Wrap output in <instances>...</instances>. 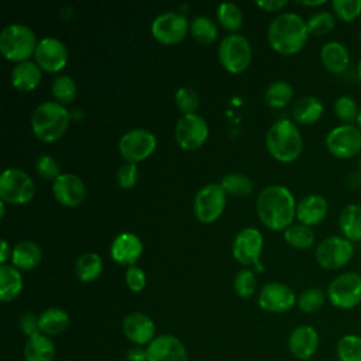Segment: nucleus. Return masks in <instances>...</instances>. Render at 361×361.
<instances>
[{
    "instance_id": "f257e3e1",
    "label": "nucleus",
    "mask_w": 361,
    "mask_h": 361,
    "mask_svg": "<svg viewBox=\"0 0 361 361\" xmlns=\"http://www.w3.org/2000/svg\"><path fill=\"white\" fill-rule=\"evenodd\" d=\"M296 204L293 193L286 186L268 185L257 197V214L267 228L285 231L293 224Z\"/></svg>"
},
{
    "instance_id": "f03ea898",
    "label": "nucleus",
    "mask_w": 361,
    "mask_h": 361,
    "mask_svg": "<svg viewBox=\"0 0 361 361\" xmlns=\"http://www.w3.org/2000/svg\"><path fill=\"white\" fill-rule=\"evenodd\" d=\"M309 35L306 21L292 11L275 16L267 30L271 48L282 55H295L302 51Z\"/></svg>"
},
{
    "instance_id": "7ed1b4c3",
    "label": "nucleus",
    "mask_w": 361,
    "mask_h": 361,
    "mask_svg": "<svg viewBox=\"0 0 361 361\" xmlns=\"http://www.w3.org/2000/svg\"><path fill=\"white\" fill-rule=\"evenodd\" d=\"M265 147L272 158L282 164H290L302 154V134L292 120L281 118L268 128Z\"/></svg>"
},
{
    "instance_id": "20e7f679",
    "label": "nucleus",
    "mask_w": 361,
    "mask_h": 361,
    "mask_svg": "<svg viewBox=\"0 0 361 361\" xmlns=\"http://www.w3.org/2000/svg\"><path fill=\"white\" fill-rule=\"evenodd\" d=\"M71 113L58 102H44L31 114V130L44 142L58 141L68 130Z\"/></svg>"
},
{
    "instance_id": "39448f33",
    "label": "nucleus",
    "mask_w": 361,
    "mask_h": 361,
    "mask_svg": "<svg viewBox=\"0 0 361 361\" xmlns=\"http://www.w3.org/2000/svg\"><path fill=\"white\" fill-rule=\"evenodd\" d=\"M35 32L23 23H11L0 32V52L7 61L20 63L28 61L37 48Z\"/></svg>"
},
{
    "instance_id": "423d86ee",
    "label": "nucleus",
    "mask_w": 361,
    "mask_h": 361,
    "mask_svg": "<svg viewBox=\"0 0 361 361\" xmlns=\"http://www.w3.org/2000/svg\"><path fill=\"white\" fill-rule=\"evenodd\" d=\"M327 302L340 310L355 309L361 303V275L341 272L334 276L326 289Z\"/></svg>"
},
{
    "instance_id": "0eeeda50",
    "label": "nucleus",
    "mask_w": 361,
    "mask_h": 361,
    "mask_svg": "<svg viewBox=\"0 0 361 361\" xmlns=\"http://www.w3.org/2000/svg\"><path fill=\"white\" fill-rule=\"evenodd\" d=\"M355 248L351 241L343 235H329L323 238L316 250L314 259L326 271H337L344 268L354 257Z\"/></svg>"
},
{
    "instance_id": "6e6552de",
    "label": "nucleus",
    "mask_w": 361,
    "mask_h": 361,
    "mask_svg": "<svg viewBox=\"0 0 361 361\" xmlns=\"http://www.w3.org/2000/svg\"><path fill=\"white\" fill-rule=\"evenodd\" d=\"M252 49L248 38L243 34H228L219 45V61L230 73L244 72L251 62Z\"/></svg>"
},
{
    "instance_id": "1a4fd4ad",
    "label": "nucleus",
    "mask_w": 361,
    "mask_h": 361,
    "mask_svg": "<svg viewBox=\"0 0 361 361\" xmlns=\"http://www.w3.org/2000/svg\"><path fill=\"white\" fill-rule=\"evenodd\" d=\"M35 195L32 178L20 168H7L0 175V199L10 204H25Z\"/></svg>"
},
{
    "instance_id": "9d476101",
    "label": "nucleus",
    "mask_w": 361,
    "mask_h": 361,
    "mask_svg": "<svg viewBox=\"0 0 361 361\" xmlns=\"http://www.w3.org/2000/svg\"><path fill=\"white\" fill-rule=\"evenodd\" d=\"M324 145L334 158L351 159L361 151V130L355 124L336 126L327 133Z\"/></svg>"
},
{
    "instance_id": "9b49d317",
    "label": "nucleus",
    "mask_w": 361,
    "mask_h": 361,
    "mask_svg": "<svg viewBox=\"0 0 361 361\" xmlns=\"http://www.w3.org/2000/svg\"><path fill=\"white\" fill-rule=\"evenodd\" d=\"M227 193L220 183H207L200 188L193 200V212L199 221L213 223L226 209Z\"/></svg>"
},
{
    "instance_id": "f8f14e48",
    "label": "nucleus",
    "mask_w": 361,
    "mask_h": 361,
    "mask_svg": "<svg viewBox=\"0 0 361 361\" xmlns=\"http://www.w3.org/2000/svg\"><path fill=\"white\" fill-rule=\"evenodd\" d=\"M190 30V21L178 11H165L158 14L151 23L152 37L164 45L180 42Z\"/></svg>"
},
{
    "instance_id": "ddd939ff",
    "label": "nucleus",
    "mask_w": 361,
    "mask_h": 361,
    "mask_svg": "<svg viewBox=\"0 0 361 361\" xmlns=\"http://www.w3.org/2000/svg\"><path fill=\"white\" fill-rule=\"evenodd\" d=\"M157 148V137L147 128H131L118 140V151L127 162H141Z\"/></svg>"
},
{
    "instance_id": "4468645a",
    "label": "nucleus",
    "mask_w": 361,
    "mask_h": 361,
    "mask_svg": "<svg viewBox=\"0 0 361 361\" xmlns=\"http://www.w3.org/2000/svg\"><path fill=\"white\" fill-rule=\"evenodd\" d=\"M209 137V126L206 120L197 114H182L175 126V140L185 151L200 148Z\"/></svg>"
},
{
    "instance_id": "2eb2a0df",
    "label": "nucleus",
    "mask_w": 361,
    "mask_h": 361,
    "mask_svg": "<svg viewBox=\"0 0 361 361\" xmlns=\"http://www.w3.org/2000/svg\"><path fill=\"white\" fill-rule=\"evenodd\" d=\"M298 303L293 289L282 282H268L258 293V306L269 313H286Z\"/></svg>"
},
{
    "instance_id": "dca6fc26",
    "label": "nucleus",
    "mask_w": 361,
    "mask_h": 361,
    "mask_svg": "<svg viewBox=\"0 0 361 361\" xmlns=\"http://www.w3.org/2000/svg\"><path fill=\"white\" fill-rule=\"evenodd\" d=\"M34 61L42 71L56 73L62 71L68 62V49L61 39L55 37H45L37 44Z\"/></svg>"
},
{
    "instance_id": "f3484780",
    "label": "nucleus",
    "mask_w": 361,
    "mask_h": 361,
    "mask_svg": "<svg viewBox=\"0 0 361 361\" xmlns=\"http://www.w3.org/2000/svg\"><path fill=\"white\" fill-rule=\"evenodd\" d=\"M264 247V238L259 230L255 227H247L237 233L233 241V257L243 265H254L259 262V257Z\"/></svg>"
},
{
    "instance_id": "a211bd4d",
    "label": "nucleus",
    "mask_w": 361,
    "mask_h": 361,
    "mask_svg": "<svg viewBox=\"0 0 361 361\" xmlns=\"http://www.w3.org/2000/svg\"><path fill=\"white\" fill-rule=\"evenodd\" d=\"M286 345L290 355L296 360H312L320 347L319 331L310 324H299L290 330Z\"/></svg>"
},
{
    "instance_id": "6ab92c4d",
    "label": "nucleus",
    "mask_w": 361,
    "mask_h": 361,
    "mask_svg": "<svg viewBox=\"0 0 361 361\" xmlns=\"http://www.w3.org/2000/svg\"><path fill=\"white\" fill-rule=\"evenodd\" d=\"M145 350L148 361H189L185 344L173 334H158Z\"/></svg>"
},
{
    "instance_id": "aec40b11",
    "label": "nucleus",
    "mask_w": 361,
    "mask_h": 361,
    "mask_svg": "<svg viewBox=\"0 0 361 361\" xmlns=\"http://www.w3.org/2000/svg\"><path fill=\"white\" fill-rule=\"evenodd\" d=\"M123 334L134 345L147 347L157 337V327L154 320L142 312L128 313L121 323Z\"/></svg>"
},
{
    "instance_id": "412c9836",
    "label": "nucleus",
    "mask_w": 361,
    "mask_h": 361,
    "mask_svg": "<svg viewBox=\"0 0 361 361\" xmlns=\"http://www.w3.org/2000/svg\"><path fill=\"white\" fill-rule=\"evenodd\" d=\"M52 195L59 204L65 207H76L85 200L86 186L78 175L61 173L52 182Z\"/></svg>"
},
{
    "instance_id": "4be33fe9",
    "label": "nucleus",
    "mask_w": 361,
    "mask_h": 361,
    "mask_svg": "<svg viewBox=\"0 0 361 361\" xmlns=\"http://www.w3.org/2000/svg\"><path fill=\"white\" fill-rule=\"evenodd\" d=\"M142 254V241L134 233H120L110 245V255L113 261L120 265H135V261Z\"/></svg>"
},
{
    "instance_id": "5701e85b",
    "label": "nucleus",
    "mask_w": 361,
    "mask_h": 361,
    "mask_svg": "<svg viewBox=\"0 0 361 361\" xmlns=\"http://www.w3.org/2000/svg\"><path fill=\"white\" fill-rule=\"evenodd\" d=\"M329 213V203L322 195H307L296 204V219L300 224L313 227L320 224Z\"/></svg>"
},
{
    "instance_id": "b1692460",
    "label": "nucleus",
    "mask_w": 361,
    "mask_h": 361,
    "mask_svg": "<svg viewBox=\"0 0 361 361\" xmlns=\"http://www.w3.org/2000/svg\"><path fill=\"white\" fill-rule=\"evenodd\" d=\"M322 65L334 75L344 73L351 63V55L348 48L340 41H327L320 48Z\"/></svg>"
},
{
    "instance_id": "393cba45",
    "label": "nucleus",
    "mask_w": 361,
    "mask_h": 361,
    "mask_svg": "<svg viewBox=\"0 0 361 361\" xmlns=\"http://www.w3.org/2000/svg\"><path fill=\"white\" fill-rule=\"evenodd\" d=\"M42 78V69L37 65L35 61H24L20 63H16L10 79L11 85L20 90V92H31L34 90Z\"/></svg>"
},
{
    "instance_id": "a878e982",
    "label": "nucleus",
    "mask_w": 361,
    "mask_h": 361,
    "mask_svg": "<svg viewBox=\"0 0 361 361\" xmlns=\"http://www.w3.org/2000/svg\"><path fill=\"white\" fill-rule=\"evenodd\" d=\"M56 354L52 338L41 331L27 338L24 344V360L25 361H54Z\"/></svg>"
},
{
    "instance_id": "bb28decb",
    "label": "nucleus",
    "mask_w": 361,
    "mask_h": 361,
    "mask_svg": "<svg viewBox=\"0 0 361 361\" xmlns=\"http://www.w3.org/2000/svg\"><path fill=\"white\" fill-rule=\"evenodd\" d=\"M41 247L31 240L17 243L11 251V265L20 271L34 269L41 262Z\"/></svg>"
},
{
    "instance_id": "cd10ccee",
    "label": "nucleus",
    "mask_w": 361,
    "mask_h": 361,
    "mask_svg": "<svg viewBox=\"0 0 361 361\" xmlns=\"http://www.w3.org/2000/svg\"><path fill=\"white\" fill-rule=\"evenodd\" d=\"M338 228L344 238L354 243H361V204H345L338 214Z\"/></svg>"
},
{
    "instance_id": "c85d7f7f",
    "label": "nucleus",
    "mask_w": 361,
    "mask_h": 361,
    "mask_svg": "<svg viewBox=\"0 0 361 361\" xmlns=\"http://www.w3.org/2000/svg\"><path fill=\"white\" fill-rule=\"evenodd\" d=\"M324 107L319 97L307 94L300 99H298L292 106V117L295 123L310 126L320 120L323 116Z\"/></svg>"
},
{
    "instance_id": "c756f323",
    "label": "nucleus",
    "mask_w": 361,
    "mask_h": 361,
    "mask_svg": "<svg viewBox=\"0 0 361 361\" xmlns=\"http://www.w3.org/2000/svg\"><path fill=\"white\" fill-rule=\"evenodd\" d=\"M24 281L21 271L11 264L0 265V299L7 303L14 300L23 290Z\"/></svg>"
},
{
    "instance_id": "7c9ffc66",
    "label": "nucleus",
    "mask_w": 361,
    "mask_h": 361,
    "mask_svg": "<svg viewBox=\"0 0 361 361\" xmlns=\"http://www.w3.org/2000/svg\"><path fill=\"white\" fill-rule=\"evenodd\" d=\"M39 331L47 336L63 333L69 326V314L62 307H48L38 314Z\"/></svg>"
},
{
    "instance_id": "2f4dec72",
    "label": "nucleus",
    "mask_w": 361,
    "mask_h": 361,
    "mask_svg": "<svg viewBox=\"0 0 361 361\" xmlns=\"http://www.w3.org/2000/svg\"><path fill=\"white\" fill-rule=\"evenodd\" d=\"M75 275L82 282H93L96 281L103 271L102 257L96 252H85L82 254L73 267Z\"/></svg>"
},
{
    "instance_id": "473e14b6",
    "label": "nucleus",
    "mask_w": 361,
    "mask_h": 361,
    "mask_svg": "<svg viewBox=\"0 0 361 361\" xmlns=\"http://www.w3.org/2000/svg\"><path fill=\"white\" fill-rule=\"evenodd\" d=\"M337 361H361V334L345 333L336 343Z\"/></svg>"
},
{
    "instance_id": "72a5a7b5",
    "label": "nucleus",
    "mask_w": 361,
    "mask_h": 361,
    "mask_svg": "<svg viewBox=\"0 0 361 361\" xmlns=\"http://www.w3.org/2000/svg\"><path fill=\"white\" fill-rule=\"evenodd\" d=\"M293 97V87L285 80H275L265 89V103L272 109H282L289 104Z\"/></svg>"
},
{
    "instance_id": "f704fd0d",
    "label": "nucleus",
    "mask_w": 361,
    "mask_h": 361,
    "mask_svg": "<svg viewBox=\"0 0 361 361\" xmlns=\"http://www.w3.org/2000/svg\"><path fill=\"white\" fill-rule=\"evenodd\" d=\"M285 241L295 250H307L314 244V231L300 223H293L283 231Z\"/></svg>"
},
{
    "instance_id": "c9c22d12",
    "label": "nucleus",
    "mask_w": 361,
    "mask_h": 361,
    "mask_svg": "<svg viewBox=\"0 0 361 361\" xmlns=\"http://www.w3.org/2000/svg\"><path fill=\"white\" fill-rule=\"evenodd\" d=\"M193 38L202 45H210L217 38V25L207 16H196L190 21V30Z\"/></svg>"
},
{
    "instance_id": "e433bc0d",
    "label": "nucleus",
    "mask_w": 361,
    "mask_h": 361,
    "mask_svg": "<svg viewBox=\"0 0 361 361\" xmlns=\"http://www.w3.org/2000/svg\"><path fill=\"white\" fill-rule=\"evenodd\" d=\"M51 93L59 104H69L78 94L76 82L69 75H59L51 83Z\"/></svg>"
},
{
    "instance_id": "4c0bfd02",
    "label": "nucleus",
    "mask_w": 361,
    "mask_h": 361,
    "mask_svg": "<svg viewBox=\"0 0 361 361\" xmlns=\"http://www.w3.org/2000/svg\"><path fill=\"white\" fill-rule=\"evenodd\" d=\"M220 185L227 195H233V196H247L252 192V188H254L251 179L247 175L238 173V172L226 173L221 178Z\"/></svg>"
},
{
    "instance_id": "58836bf2",
    "label": "nucleus",
    "mask_w": 361,
    "mask_h": 361,
    "mask_svg": "<svg viewBox=\"0 0 361 361\" xmlns=\"http://www.w3.org/2000/svg\"><path fill=\"white\" fill-rule=\"evenodd\" d=\"M216 16H217V21L220 23V25L228 31H235L243 24L241 8L231 1L220 3L217 7V11H216Z\"/></svg>"
},
{
    "instance_id": "ea45409f",
    "label": "nucleus",
    "mask_w": 361,
    "mask_h": 361,
    "mask_svg": "<svg viewBox=\"0 0 361 361\" xmlns=\"http://www.w3.org/2000/svg\"><path fill=\"white\" fill-rule=\"evenodd\" d=\"M327 300V295L320 288H307L298 296L296 306L303 313H314L320 310Z\"/></svg>"
},
{
    "instance_id": "a19ab883",
    "label": "nucleus",
    "mask_w": 361,
    "mask_h": 361,
    "mask_svg": "<svg viewBox=\"0 0 361 361\" xmlns=\"http://www.w3.org/2000/svg\"><path fill=\"white\" fill-rule=\"evenodd\" d=\"M333 110H334L336 117L343 124H355L360 107L354 97H351L348 94H341L334 100Z\"/></svg>"
},
{
    "instance_id": "79ce46f5",
    "label": "nucleus",
    "mask_w": 361,
    "mask_h": 361,
    "mask_svg": "<svg viewBox=\"0 0 361 361\" xmlns=\"http://www.w3.org/2000/svg\"><path fill=\"white\" fill-rule=\"evenodd\" d=\"M306 25H307L309 34L324 35V34H329L330 31L334 30L336 16L331 11H327V10L316 11L306 20Z\"/></svg>"
},
{
    "instance_id": "37998d69",
    "label": "nucleus",
    "mask_w": 361,
    "mask_h": 361,
    "mask_svg": "<svg viewBox=\"0 0 361 361\" xmlns=\"http://www.w3.org/2000/svg\"><path fill=\"white\" fill-rule=\"evenodd\" d=\"M233 288H234V292L237 293V296H240L243 299L251 298L257 290V278H255L254 271L250 268L240 269L234 275Z\"/></svg>"
},
{
    "instance_id": "c03bdc74",
    "label": "nucleus",
    "mask_w": 361,
    "mask_h": 361,
    "mask_svg": "<svg viewBox=\"0 0 361 361\" xmlns=\"http://www.w3.org/2000/svg\"><path fill=\"white\" fill-rule=\"evenodd\" d=\"M331 10L336 18L351 23L361 14V0H333Z\"/></svg>"
},
{
    "instance_id": "a18cd8bd",
    "label": "nucleus",
    "mask_w": 361,
    "mask_h": 361,
    "mask_svg": "<svg viewBox=\"0 0 361 361\" xmlns=\"http://www.w3.org/2000/svg\"><path fill=\"white\" fill-rule=\"evenodd\" d=\"M199 93L190 86H182L175 93V103L183 114L195 113L199 107Z\"/></svg>"
},
{
    "instance_id": "49530a36",
    "label": "nucleus",
    "mask_w": 361,
    "mask_h": 361,
    "mask_svg": "<svg viewBox=\"0 0 361 361\" xmlns=\"http://www.w3.org/2000/svg\"><path fill=\"white\" fill-rule=\"evenodd\" d=\"M35 171L42 179L52 180V182L61 175L59 164L54 157L48 154H42L35 159Z\"/></svg>"
},
{
    "instance_id": "de8ad7c7",
    "label": "nucleus",
    "mask_w": 361,
    "mask_h": 361,
    "mask_svg": "<svg viewBox=\"0 0 361 361\" xmlns=\"http://www.w3.org/2000/svg\"><path fill=\"white\" fill-rule=\"evenodd\" d=\"M138 179V169L137 164L124 162L117 169V183L123 189H131L135 186Z\"/></svg>"
},
{
    "instance_id": "09e8293b",
    "label": "nucleus",
    "mask_w": 361,
    "mask_h": 361,
    "mask_svg": "<svg viewBox=\"0 0 361 361\" xmlns=\"http://www.w3.org/2000/svg\"><path fill=\"white\" fill-rule=\"evenodd\" d=\"M124 279H126L128 289L133 292H141L147 285L145 272L137 265H131L127 268Z\"/></svg>"
},
{
    "instance_id": "8fccbe9b",
    "label": "nucleus",
    "mask_w": 361,
    "mask_h": 361,
    "mask_svg": "<svg viewBox=\"0 0 361 361\" xmlns=\"http://www.w3.org/2000/svg\"><path fill=\"white\" fill-rule=\"evenodd\" d=\"M18 327L21 330L23 334L28 337H31L32 334L39 331V326H38V314L32 313V312H25L20 316L18 319Z\"/></svg>"
},
{
    "instance_id": "3c124183",
    "label": "nucleus",
    "mask_w": 361,
    "mask_h": 361,
    "mask_svg": "<svg viewBox=\"0 0 361 361\" xmlns=\"http://www.w3.org/2000/svg\"><path fill=\"white\" fill-rule=\"evenodd\" d=\"M288 4L286 0H257L255 6L264 11H279Z\"/></svg>"
},
{
    "instance_id": "603ef678",
    "label": "nucleus",
    "mask_w": 361,
    "mask_h": 361,
    "mask_svg": "<svg viewBox=\"0 0 361 361\" xmlns=\"http://www.w3.org/2000/svg\"><path fill=\"white\" fill-rule=\"evenodd\" d=\"M127 361H148L145 347L134 345L127 353Z\"/></svg>"
},
{
    "instance_id": "864d4df0",
    "label": "nucleus",
    "mask_w": 361,
    "mask_h": 361,
    "mask_svg": "<svg viewBox=\"0 0 361 361\" xmlns=\"http://www.w3.org/2000/svg\"><path fill=\"white\" fill-rule=\"evenodd\" d=\"M347 186L350 189H358L361 186V172H353L350 173V176L347 178Z\"/></svg>"
},
{
    "instance_id": "5fc2aeb1",
    "label": "nucleus",
    "mask_w": 361,
    "mask_h": 361,
    "mask_svg": "<svg viewBox=\"0 0 361 361\" xmlns=\"http://www.w3.org/2000/svg\"><path fill=\"white\" fill-rule=\"evenodd\" d=\"M1 254H0V262H1V265L3 264H6V261L8 259V258H11V248H10V245H8V243L6 241V240H3L1 241Z\"/></svg>"
},
{
    "instance_id": "6e6d98bb",
    "label": "nucleus",
    "mask_w": 361,
    "mask_h": 361,
    "mask_svg": "<svg viewBox=\"0 0 361 361\" xmlns=\"http://www.w3.org/2000/svg\"><path fill=\"white\" fill-rule=\"evenodd\" d=\"M296 3L300 6H305V7H317V6L326 4L324 0H299Z\"/></svg>"
},
{
    "instance_id": "4d7b16f0",
    "label": "nucleus",
    "mask_w": 361,
    "mask_h": 361,
    "mask_svg": "<svg viewBox=\"0 0 361 361\" xmlns=\"http://www.w3.org/2000/svg\"><path fill=\"white\" fill-rule=\"evenodd\" d=\"M355 75H357V79L361 82V56L357 62V66H355Z\"/></svg>"
},
{
    "instance_id": "13d9d810",
    "label": "nucleus",
    "mask_w": 361,
    "mask_h": 361,
    "mask_svg": "<svg viewBox=\"0 0 361 361\" xmlns=\"http://www.w3.org/2000/svg\"><path fill=\"white\" fill-rule=\"evenodd\" d=\"M6 214V203L4 202H0V217L3 219Z\"/></svg>"
},
{
    "instance_id": "bf43d9fd",
    "label": "nucleus",
    "mask_w": 361,
    "mask_h": 361,
    "mask_svg": "<svg viewBox=\"0 0 361 361\" xmlns=\"http://www.w3.org/2000/svg\"><path fill=\"white\" fill-rule=\"evenodd\" d=\"M355 126L361 130V106H360V111H358V116H357V120H355Z\"/></svg>"
},
{
    "instance_id": "052dcab7",
    "label": "nucleus",
    "mask_w": 361,
    "mask_h": 361,
    "mask_svg": "<svg viewBox=\"0 0 361 361\" xmlns=\"http://www.w3.org/2000/svg\"><path fill=\"white\" fill-rule=\"evenodd\" d=\"M358 169H360V172H361V158H360V161H358Z\"/></svg>"
},
{
    "instance_id": "680f3d73",
    "label": "nucleus",
    "mask_w": 361,
    "mask_h": 361,
    "mask_svg": "<svg viewBox=\"0 0 361 361\" xmlns=\"http://www.w3.org/2000/svg\"><path fill=\"white\" fill-rule=\"evenodd\" d=\"M358 41L361 42V30H360V32H358Z\"/></svg>"
},
{
    "instance_id": "e2e57ef3",
    "label": "nucleus",
    "mask_w": 361,
    "mask_h": 361,
    "mask_svg": "<svg viewBox=\"0 0 361 361\" xmlns=\"http://www.w3.org/2000/svg\"><path fill=\"white\" fill-rule=\"evenodd\" d=\"M307 361H313V360H307Z\"/></svg>"
}]
</instances>
